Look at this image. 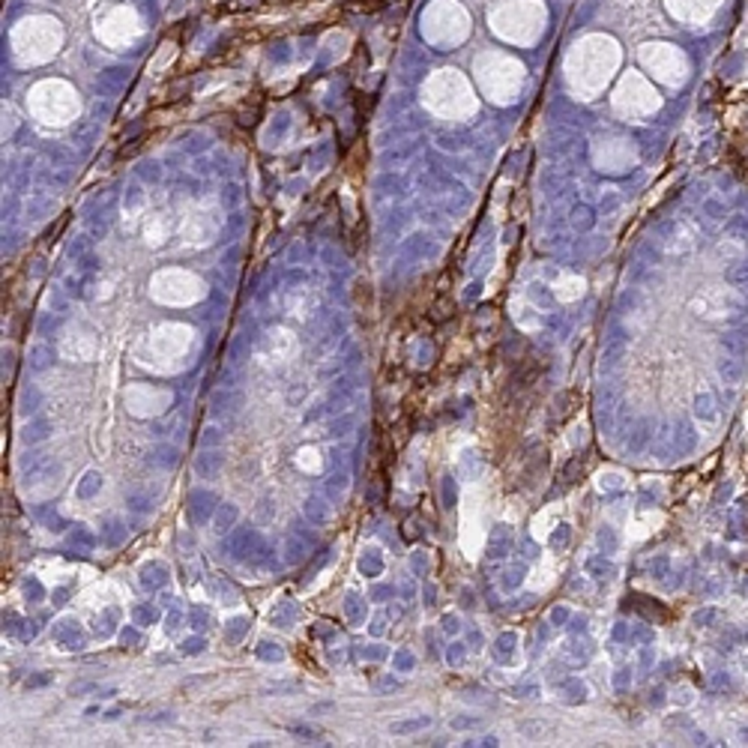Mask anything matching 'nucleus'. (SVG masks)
Listing matches in <instances>:
<instances>
[{
	"mask_svg": "<svg viewBox=\"0 0 748 748\" xmlns=\"http://www.w3.org/2000/svg\"><path fill=\"white\" fill-rule=\"evenodd\" d=\"M721 374H725L730 383H739V377H743V372H739V368L730 363V359H725V363H721Z\"/></svg>",
	"mask_w": 748,
	"mask_h": 748,
	"instance_id": "nucleus-1",
	"label": "nucleus"
}]
</instances>
